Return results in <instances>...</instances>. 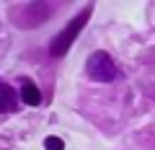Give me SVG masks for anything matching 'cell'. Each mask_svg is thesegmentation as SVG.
Listing matches in <instances>:
<instances>
[{
    "mask_svg": "<svg viewBox=\"0 0 155 150\" xmlns=\"http://www.w3.org/2000/svg\"><path fill=\"white\" fill-rule=\"evenodd\" d=\"M88 75L98 83H109V80L116 78V67H114V60H111L106 52H93L88 57Z\"/></svg>",
    "mask_w": 155,
    "mask_h": 150,
    "instance_id": "obj_1",
    "label": "cell"
},
{
    "mask_svg": "<svg viewBox=\"0 0 155 150\" xmlns=\"http://www.w3.org/2000/svg\"><path fill=\"white\" fill-rule=\"evenodd\" d=\"M80 23H83V18H75V21H72V26H70V28H67V31L60 36V39L54 42V47H52V55H60V52H65V49H67V42L75 36V31L80 28Z\"/></svg>",
    "mask_w": 155,
    "mask_h": 150,
    "instance_id": "obj_2",
    "label": "cell"
},
{
    "mask_svg": "<svg viewBox=\"0 0 155 150\" xmlns=\"http://www.w3.org/2000/svg\"><path fill=\"white\" fill-rule=\"evenodd\" d=\"M21 91H23V96H21L23 104H28V106H36V104H39V98H41V96H39L36 85H34L28 78H23V80H21Z\"/></svg>",
    "mask_w": 155,
    "mask_h": 150,
    "instance_id": "obj_3",
    "label": "cell"
},
{
    "mask_svg": "<svg viewBox=\"0 0 155 150\" xmlns=\"http://www.w3.org/2000/svg\"><path fill=\"white\" fill-rule=\"evenodd\" d=\"M0 93H3V111H13V106H16V98H13V88L8 83L0 85Z\"/></svg>",
    "mask_w": 155,
    "mask_h": 150,
    "instance_id": "obj_4",
    "label": "cell"
},
{
    "mask_svg": "<svg viewBox=\"0 0 155 150\" xmlns=\"http://www.w3.org/2000/svg\"><path fill=\"white\" fill-rule=\"evenodd\" d=\"M47 148L49 150H62V142L57 137H47Z\"/></svg>",
    "mask_w": 155,
    "mask_h": 150,
    "instance_id": "obj_5",
    "label": "cell"
}]
</instances>
